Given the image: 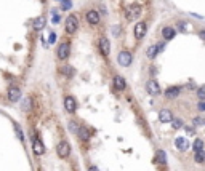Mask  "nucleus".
<instances>
[{"label": "nucleus", "instance_id": "c9c22d12", "mask_svg": "<svg viewBox=\"0 0 205 171\" xmlns=\"http://www.w3.org/2000/svg\"><path fill=\"white\" fill-rule=\"evenodd\" d=\"M199 37H200L202 40H205V31H200V32H199Z\"/></svg>", "mask_w": 205, "mask_h": 171}, {"label": "nucleus", "instance_id": "473e14b6", "mask_svg": "<svg viewBox=\"0 0 205 171\" xmlns=\"http://www.w3.org/2000/svg\"><path fill=\"white\" fill-rule=\"evenodd\" d=\"M197 109L202 112V110H205V101H200L199 104H197Z\"/></svg>", "mask_w": 205, "mask_h": 171}, {"label": "nucleus", "instance_id": "5701e85b", "mask_svg": "<svg viewBox=\"0 0 205 171\" xmlns=\"http://www.w3.org/2000/svg\"><path fill=\"white\" fill-rule=\"evenodd\" d=\"M170 123H172V126H173V130H180V128L184 126V123H183L181 118H175V117H173V120H172Z\"/></svg>", "mask_w": 205, "mask_h": 171}, {"label": "nucleus", "instance_id": "f8f14e48", "mask_svg": "<svg viewBox=\"0 0 205 171\" xmlns=\"http://www.w3.org/2000/svg\"><path fill=\"white\" fill-rule=\"evenodd\" d=\"M32 150L35 155H44L45 153V146L44 142L40 141L38 138H34V142H32Z\"/></svg>", "mask_w": 205, "mask_h": 171}, {"label": "nucleus", "instance_id": "f3484780", "mask_svg": "<svg viewBox=\"0 0 205 171\" xmlns=\"http://www.w3.org/2000/svg\"><path fill=\"white\" fill-rule=\"evenodd\" d=\"M180 93H181V87H168L163 94H165L168 99H173L176 96H180Z\"/></svg>", "mask_w": 205, "mask_h": 171}, {"label": "nucleus", "instance_id": "1a4fd4ad", "mask_svg": "<svg viewBox=\"0 0 205 171\" xmlns=\"http://www.w3.org/2000/svg\"><path fill=\"white\" fill-rule=\"evenodd\" d=\"M64 109L69 113H74L77 110V101H75L74 96H66L64 98Z\"/></svg>", "mask_w": 205, "mask_h": 171}, {"label": "nucleus", "instance_id": "7ed1b4c3", "mask_svg": "<svg viewBox=\"0 0 205 171\" xmlns=\"http://www.w3.org/2000/svg\"><path fill=\"white\" fill-rule=\"evenodd\" d=\"M64 27H66V32L67 34H75L77 32V29H79V19L74 16V15H71V16H67L66 18V23H64Z\"/></svg>", "mask_w": 205, "mask_h": 171}, {"label": "nucleus", "instance_id": "58836bf2", "mask_svg": "<svg viewBox=\"0 0 205 171\" xmlns=\"http://www.w3.org/2000/svg\"><path fill=\"white\" fill-rule=\"evenodd\" d=\"M203 126H205V118H203Z\"/></svg>", "mask_w": 205, "mask_h": 171}, {"label": "nucleus", "instance_id": "e433bc0d", "mask_svg": "<svg viewBox=\"0 0 205 171\" xmlns=\"http://www.w3.org/2000/svg\"><path fill=\"white\" fill-rule=\"evenodd\" d=\"M88 171H100V169H98L96 166H90V168H88Z\"/></svg>", "mask_w": 205, "mask_h": 171}, {"label": "nucleus", "instance_id": "a878e982", "mask_svg": "<svg viewBox=\"0 0 205 171\" xmlns=\"http://www.w3.org/2000/svg\"><path fill=\"white\" fill-rule=\"evenodd\" d=\"M61 72H63L66 77H72V75H74V69H72L71 66H64V67L61 69Z\"/></svg>", "mask_w": 205, "mask_h": 171}, {"label": "nucleus", "instance_id": "b1692460", "mask_svg": "<svg viewBox=\"0 0 205 171\" xmlns=\"http://www.w3.org/2000/svg\"><path fill=\"white\" fill-rule=\"evenodd\" d=\"M194 160H196L197 163H203V162H205V152H203V150H199V152H196Z\"/></svg>", "mask_w": 205, "mask_h": 171}, {"label": "nucleus", "instance_id": "7c9ffc66", "mask_svg": "<svg viewBox=\"0 0 205 171\" xmlns=\"http://www.w3.org/2000/svg\"><path fill=\"white\" fill-rule=\"evenodd\" d=\"M112 35H114V37H119V35H120V26H114V27H112Z\"/></svg>", "mask_w": 205, "mask_h": 171}, {"label": "nucleus", "instance_id": "c85d7f7f", "mask_svg": "<svg viewBox=\"0 0 205 171\" xmlns=\"http://www.w3.org/2000/svg\"><path fill=\"white\" fill-rule=\"evenodd\" d=\"M79 128H80V126H79L75 122H69V131H71V133H77Z\"/></svg>", "mask_w": 205, "mask_h": 171}, {"label": "nucleus", "instance_id": "412c9836", "mask_svg": "<svg viewBox=\"0 0 205 171\" xmlns=\"http://www.w3.org/2000/svg\"><path fill=\"white\" fill-rule=\"evenodd\" d=\"M31 107H32V99H31V98H26L24 101H23V104H21V109H23L24 112H29Z\"/></svg>", "mask_w": 205, "mask_h": 171}, {"label": "nucleus", "instance_id": "2eb2a0df", "mask_svg": "<svg viewBox=\"0 0 205 171\" xmlns=\"http://www.w3.org/2000/svg\"><path fill=\"white\" fill-rule=\"evenodd\" d=\"M175 35H176V31L173 29V27H170V26H167V27H163V29H162V37H163V40H165V42L173 40Z\"/></svg>", "mask_w": 205, "mask_h": 171}, {"label": "nucleus", "instance_id": "dca6fc26", "mask_svg": "<svg viewBox=\"0 0 205 171\" xmlns=\"http://www.w3.org/2000/svg\"><path fill=\"white\" fill-rule=\"evenodd\" d=\"M114 87H115V90H119V91H124V90L127 88L125 78L122 77V75H115V77H114Z\"/></svg>", "mask_w": 205, "mask_h": 171}, {"label": "nucleus", "instance_id": "20e7f679", "mask_svg": "<svg viewBox=\"0 0 205 171\" xmlns=\"http://www.w3.org/2000/svg\"><path fill=\"white\" fill-rule=\"evenodd\" d=\"M163 48H165V42H160V43H154V45H151V47L146 50V56H147L149 59H154L160 51H163Z\"/></svg>", "mask_w": 205, "mask_h": 171}, {"label": "nucleus", "instance_id": "4468645a", "mask_svg": "<svg viewBox=\"0 0 205 171\" xmlns=\"http://www.w3.org/2000/svg\"><path fill=\"white\" fill-rule=\"evenodd\" d=\"M100 50L104 56H109V53H111V42H109L106 37H101L100 38Z\"/></svg>", "mask_w": 205, "mask_h": 171}, {"label": "nucleus", "instance_id": "f704fd0d", "mask_svg": "<svg viewBox=\"0 0 205 171\" xmlns=\"http://www.w3.org/2000/svg\"><path fill=\"white\" fill-rule=\"evenodd\" d=\"M48 40H50V43H54V40H56V34H53V32H51Z\"/></svg>", "mask_w": 205, "mask_h": 171}, {"label": "nucleus", "instance_id": "4be33fe9", "mask_svg": "<svg viewBox=\"0 0 205 171\" xmlns=\"http://www.w3.org/2000/svg\"><path fill=\"white\" fill-rule=\"evenodd\" d=\"M156 162L157 163H167V157H165V152H163V150H159L157 153H156Z\"/></svg>", "mask_w": 205, "mask_h": 171}, {"label": "nucleus", "instance_id": "bb28decb", "mask_svg": "<svg viewBox=\"0 0 205 171\" xmlns=\"http://www.w3.org/2000/svg\"><path fill=\"white\" fill-rule=\"evenodd\" d=\"M72 8V2L71 0H61V10H71Z\"/></svg>", "mask_w": 205, "mask_h": 171}, {"label": "nucleus", "instance_id": "393cba45", "mask_svg": "<svg viewBox=\"0 0 205 171\" xmlns=\"http://www.w3.org/2000/svg\"><path fill=\"white\" fill-rule=\"evenodd\" d=\"M192 149H194L196 152L203 150V141H202V139H196V141H194V144H192Z\"/></svg>", "mask_w": 205, "mask_h": 171}, {"label": "nucleus", "instance_id": "6ab92c4d", "mask_svg": "<svg viewBox=\"0 0 205 171\" xmlns=\"http://www.w3.org/2000/svg\"><path fill=\"white\" fill-rule=\"evenodd\" d=\"M175 146H176V149H180V150H186L187 147H189V144H187V141L184 139V138H178L175 141Z\"/></svg>", "mask_w": 205, "mask_h": 171}, {"label": "nucleus", "instance_id": "423d86ee", "mask_svg": "<svg viewBox=\"0 0 205 171\" xmlns=\"http://www.w3.org/2000/svg\"><path fill=\"white\" fill-rule=\"evenodd\" d=\"M56 153H58V157H61V158H66V157H69V153H71V146H69V142H67V141H61L59 144L56 146Z\"/></svg>", "mask_w": 205, "mask_h": 171}, {"label": "nucleus", "instance_id": "9d476101", "mask_svg": "<svg viewBox=\"0 0 205 171\" xmlns=\"http://www.w3.org/2000/svg\"><path fill=\"white\" fill-rule=\"evenodd\" d=\"M87 23L90 24V26H96V24H100V21H101V16H100V13L96 11V10H90L88 13H87Z\"/></svg>", "mask_w": 205, "mask_h": 171}, {"label": "nucleus", "instance_id": "4c0bfd02", "mask_svg": "<svg viewBox=\"0 0 205 171\" xmlns=\"http://www.w3.org/2000/svg\"><path fill=\"white\" fill-rule=\"evenodd\" d=\"M53 23H59V16H54V18H53Z\"/></svg>", "mask_w": 205, "mask_h": 171}, {"label": "nucleus", "instance_id": "c756f323", "mask_svg": "<svg viewBox=\"0 0 205 171\" xmlns=\"http://www.w3.org/2000/svg\"><path fill=\"white\" fill-rule=\"evenodd\" d=\"M192 123H194V126H202V125H203V118H202V117H196V118L192 120Z\"/></svg>", "mask_w": 205, "mask_h": 171}, {"label": "nucleus", "instance_id": "a211bd4d", "mask_svg": "<svg viewBox=\"0 0 205 171\" xmlns=\"http://www.w3.org/2000/svg\"><path fill=\"white\" fill-rule=\"evenodd\" d=\"M45 24H47L45 16H38V18H35V19L32 21V27H34L35 31H42V29H45Z\"/></svg>", "mask_w": 205, "mask_h": 171}, {"label": "nucleus", "instance_id": "aec40b11", "mask_svg": "<svg viewBox=\"0 0 205 171\" xmlns=\"http://www.w3.org/2000/svg\"><path fill=\"white\" fill-rule=\"evenodd\" d=\"M77 134H79V138L82 139V141H90V131L87 130V128H79V131H77Z\"/></svg>", "mask_w": 205, "mask_h": 171}, {"label": "nucleus", "instance_id": "6e6552de", "mask_svg": "<svg viewBox=\"0 0 205 171\" xmlns=\"http://www.w3.org/2000/svg\"><path fill=\"white\" fill-rule=\"evenodd\" d=\"M146 90H147V93L149 94H152V96H157V94H160L162 91H160V85H159V82L157 80H147V83H146Z\"/></svg>", "mask_w": 205, "mask_h": 171}, {"label": "nucleus", "instance_id": "2f4dec72", "mask_svg": "<svg viewBox=\"0 0 205 171\" xmlns=\"http://www.w3.org/2000/svg\"><path fill=\"white\" fill-rule=\"evenodd\" d=\"M15 128H16V134H18V138L23 139V131H21V128H19L18 125H15Z\"/></svg>", "mask_w": 205, "mask_h": 171}, {"label": "nucleus", "instance_id": "39448f33", "mask_svg": "<svg viewBox=\"0 0 205 171\" xmlns=\"http://www.w3.org/2000/svg\"><path fill=\"white\" fill-rule=\"evenodd\" d=\"M117 61H119L120 66L128 67V66L133 63V54H131L130 51H127V50H122V51L119 53V56H117Z\"/></svg>", "mask_w": 205, "mask_h": 171}, {"label": "nucleus", "instance_id": "ddd939ff", "mask_svg": "<svg viewBox=\"0 0 205 171\" xmlns=\"http://www.w3.org/2000/svg\"><path fill=\"white\" fill-rule=\"evenodd\" d=\"M159 120H160L162 123H170V122L173 120L172 110H170V109H162V110L159 112Z\"/></svg>", "mask_w": 205, "mask_h": 171}, {"label": "nucleus", "instance_id": "f03ea898", "mask_svg": "<svg viewBox=\"0 0 205 171\" xmlns=\"http://www.w3.org/2000/svg\"><path fill=\"white\" fill-rule=\"evenodd\" d=\"M69 54H71V43H69V42H63V43L58 45V50H56L58 59L64 61V59L69 58Z\"/></svg>", "mask_w": 205, "mask_h": 171}, {"label": "nucleus", "instance_id": "9b49d317", "mask_svg": "<svg viewBox=\"0 0 205 171\" xmlns=\"http://www.w3.org/2000/svg\"><path fill=\"white\" fill-rule=\"evenodd\" d=\"M7 96H8V99H10L11 103H18L19 99H21V90L18 87H10Z\"/></svg>", "mask_w": 205, "mask_h": 171}, {"label": "nucleus", "instance_id": "cd10ccee", "mask_svg": "<svg viewBox=\"0 0 205 171\" xmlns=\"http://www.w3.org/2000/svg\"><path fill=\"white\" fill-rule=\"evenodd\" d=\"M197 96H199L200 101H205V85L199 87V90H197Z\"/></svg>", "mask_w": 205, "mask_h": 171}, {"label": "nucleus", "instance_id": "0eeeda50", "mask_svg": "<svg viewBox=\"0 0 205 171\" xmlns=\"http://www.w3.org/2000/svg\"><path fill=\"white\" fill-rule=\"evenodd\" d=\"M135 38L136 40H141V38H144V35H146V32H147V24L144 23V21H140V23H136V26H135Z\"/></svg>", "mask_w": 205, "mask_h": 171}, {"label": "nucleus", "instance_id": "f257e3e1", "mask_svg": "<svg viewBox=\"0 0 205 171\" xmlns=\"http://www.w3.org/2000/svg\"><path fill=\"white\" fill-rule=\"evenodd\" d=\"M141 13H143V8H141L140 3H131V5H128L127 10H125V18H127L128 21L138 19V18L141 16Z\"/></svg>", "mask_w": 205, "mask_h": 171}, {"label": "nucleus", "instance_id": "72a5a7b5", "mask_svg": "<svg viewBox=\"0 0 205 171\" xmlns=\"http://www.w3.org/2000/svg\"><path fill=\"white\" fill-rule=\"evenodd\" d=\"M184 130H186V131H187L189 134H192V133H196V131H194V126H184Z\"/></svg>", "mask_w": 205, "mask_h": 171}]
</instances>
